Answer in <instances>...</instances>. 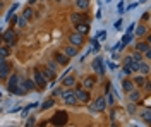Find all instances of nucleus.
Here are the masks:
<instances>
[{
    "instance_id": "f257e3e1",
    "label": "nucleus",
    "mask_w": 151,
    "mask_h": 127,
    "mask_svg": "<svg viewBox=\"0 0 151 127\" xmlns=\"http://www.w3.org/2000/svg\"><path fill=\"white\" fill-rule=\"evenodd\" d=\"M60 98L64 100V103L65 105H69V107H74V105H77L79 101H77V98H76L74 91L70 88H67L65 91H62V95H60Z\"/></svg>"
},
{
    "instance_id": "f03ea898",
    "label": "nucleus",
    "mask_w": 151,
    "mask_h": 127,
    "mask_svg": "<svg viewBox=\"0 0 151 127\" xmlns=\"http://www.w3.org/2000/svg\"><path fill=\"white\" fill-rule=\"evenodd\" d=\"M35 77H33V81H35V84H36L38 89H45L47 88V79L43 77V74H41V70L38 67H35Z\"/></svg>"
},
{
    "instance_id": "7ed1b4c3",
    "label": "nucleus",
    "mask_w": 151,
    "mask_h": 127,
    "mask_svg": "<svg viewBox=\"0 0 151 127\" xmlns=\"http://www.w3.org/2000/svg\"><path fill=\"white\" fill-rule=\"evenodd\" d=\"M89 108H91V112H103L105 108H106V101H105V96L96 98L93 103L89 105Z\"/></svg>"
},
{
    "instance_id": "20e7f679",
    "label": "nucleus",
    "mask_w": 151,
    "mask_h": 127,
    "mask_svg": "<svg viewBox=\"0 0 151 127\" xmlns=\"http://www.w3.org/2000/svg\"><path fill=\"white\" fill-rule=\"evenodd\" d=\"M67 118H69V117H67V113L60 110V112H57L55 115L52 117V124H53V126H65Z\"/></svg>"
},
{
    "instance_id": "39448f33",
    "label": "nucleus",
    "mask_w": 151,
    "mask_h": 127,
    "mask_svg": "<svg viewBox=\"0 0 151 127\" xmlns=\"http://www.w3.org/2000/svg\"><path fill=\"white\" fill-rule=\"evenodd\" d=\"M136 50H137V52H141L146 59H150V57H151L150 41H137V43H136Z\"/></svg>"
},
{
    "instance_id": "423d86ee",
    "label": "nucleus",
    "mask_w": 151,
    "mask_h": 127,
    "mask_svg": "<svg viewBox=\"0 0 151 127\" xmlns=\"http://www.w3.org/2000/svg\"><path fill=\"white\" fill-rule=\"evenodd\" d=\"M4 41L9 45V47H12V45H16V41H17V33L14 29H7L4 31Z\"/></svg>"
},
{
    "instance_id": "0eeeda50",
    "label": "nucleus",
    "mask_w": 151,
    "mask_h": 127,
    "mask_svg": "<svg viewBox=\"0 0 151 127\" xmlns=\"http://www.w3.org/2000/svg\"><path fill=\"white\" fill-rule=\"evenodd\" d=\"M74 95H76V98H77L79 103H88V101H89V93H88V89H84V88H77L74 91Z\"/></svg>"
},
{
    "instance_id": "6e6552de",
    "label": "nucleus",
    "mask_w": 151,
    "mask_h": 127,
    "mask_svg": "<svg viewBox=\"0 0 151 127\" xmlns=\"http://www.w3.org/2000/svg\"><path fill=\"white\" fill-rule=\"evenodd\" d=\"M10 74V64H7L5 57H0V77L5 79Z\"/></svg>"
},
{
    "instance_id": "1a4fd4ad",
    "label": "nucleus",
    "mask_w": 151,
    "mask_h": 127,
    "mask_svg": "<svg viewBox=\"0 0 151 127\" xmlns=\"http://www.w3.org/2000/svg\"><path fill=\"white\" fill-rule=\"evenodd\" d=\"M84 43V36L83 34H79L77 31L72 33V34H69V45H74V47H81Z\"/></svg>"
},
{
    "instance_id": "9d476101",
    "label": "nucleus",
    "mask_w": 151,
    "mask_h": 127,
    "mask_svg": "<svg viewBox=\"0 0 151 127\" xmlns=\"http://www.w3.org/2000/svg\"><path fill=\"white\" fill-rule=\"evenodd\" d=\"M93 70L98 74V76H103L105 74V67H103V60H101V57H96V59L93 60Z\"/></svg>"
},
{
    "instance_id": "9b49d317",
    "label": "nucleus",
    "mask_w": 151,
    "mask_h": 127,
    "mask_svg": "<svg viewBox=\"0 0 151 127\" xmlns=\"http://www.w3.org/2000/svg\"><path fill=\"white\" fill-rule=\"evenodd\" d=\"M74 26H76V31H77L79 34H83V36H86V34L89 33V22H88V21H81V22H77Z\"/></svg>"
},
{
    "instance_id": "f8f14e48",
    "label": "nucleus",
    "mask_w": 151,
    "mask_h": 127,
    "mask_svg": "<svg viewBox=\"0 0 151 127\" xmlns=\"http://www.w3.org/2000/svg\"><path fill=\"white\" fill-rule=\"evenodd\" d=\"M17 83H19V76L17 74H12V76L9 77V83H7V89H9V93L14 95V91H16V88H17Z\"/></svg>"
},
{
    "instance_id": "ddd939ff",
    "label": "nucleus",
    "mask_w": 151,
    "mask_h": 127,
    "mask_svg": "<svg viewBox=\"0 0 151 127\" xmlns=\"http://www.w3.org/2000/svg\"><path fill=\"white\" fill-rule=\"evenodd\" d=\"M53 60H55L58 65H67L69 64V57H67L64 52H57L55 55H53Z\"/></svg>"
},
{
    "instance_id": "4468645a",
    "label": "nucleus",
    "mask_w": 151,
    "mask_h": 127,
    "mask_svg": "<svg viewBox=\"0 0 151 127\" xmlns=\"http://www.w3.org/2000/svg\"><path fill=\"white\" fill-rule=\"evenodd\" d=\"M137 64H139V62H137V60L134 59L132 55H127V57L124 59V65L131 67V69H132V72H136V70H137Z\"/></svg>"
},
{
    "instance_id": "2eb2a0df",
    "label": "nucleus",
    "mask_w": 151,
    "mask_h": 127,
    "mask_svg": "<svg viewBox=\"0 0 151 127\" xmlns=\"http://www.w3.org/2000/svg\"><path fill=\"white\" fill-rule=\"evenodd\" d=\"M28 93V88H26V84H24V81L22 79H19L17 83V88H16V91H14V95H17V96H24Z\"/></svg>"
},
{
    "instance_id": "dca6fc26",
    "label": "nucleus",
    "mask_w": 151,
    "mask_h": 127,
    "mask_svg": "<svg viewBox=\"0 0 151 127\" xmlns=\"http://www.w3.org/2000/svg\"><path fill=\"white\" fill-rule=\"evenodd\" d=\"M127 95H129V101H134V103H139L141 101V91H137L136 88L132 89V91H129Z\"/></svg>"
},
{
    "instance_id": "f3484780",
    "label": "nucleus",
    "mask_w": 151,
    "mask_h": 127,
    "mask_svg": "<svg viewBox=\"0 0 151 127\" xmlns=\"http://www.w3.org/2000/svg\"><path fill=\"white\" fill-rule=\"evenodd\" d=\"M137 72H139V74H142V76H148V74H150V64H148V62H139V64H137Z\"/></svg>"
},
{
    "instance_id": "a211bd4d",
    "label": "nucleus",
    "mask_w": 151,
    "mask_h": 127,
    "mask_svg": "<svg viewBox=\"0 0 151 127\" xmlns=\"http://www.w3.org/2000/svg\"><path fill=\"white\" fill-rule=\"evenodd\" d=\"M94 84H96V77H94V76H88V77L84 79V84H83V88L89 91L91 88H94Z\"/></svg>"
},
{
    "instance_id": "6ab92c4d",
    "label": "nucleus",
    "mask_w": 151,
    "mask_h": 127,
    "mask_svg": "<svg viewBox=\"0 0 151 127\" xmlns=\"http://www.w3.org/2000/svg\"><path fill=\"white\" fill-rule=\"evenodd\" d=\"M62 52H64L67 57L70 59V57H76V55H77V47H74V45H69V47H65Z\"/></svg>"
},
{
    "instance_id": "aec40b11",
    "label": "nucleus",
    "mask_w": 151,
    "mask_h": 127,
    "mask_svg": "<svg viewBox=\"0 0 151 127\" xmlns=\"http://www.w3.org/2000/svg\"><path fill=\"white\" fill-rule=\"evenodd\" d=\"M134 88H136V84L132 83V79H124V81H122V89L125 91V93L132 91Z\"/></svg>"
},
{
    "instance_id": "412c9836",
    "label": "nucleus",
    "mask_w": 151,
    "mask_h": 127,
    "mask_svg": "<svg viewBox=\"0 0 151 127\" xmlns=\"http://www.w3.org/2000/svg\"><path fill=\"white\" fill-rule=\"evenodd\" d=\"M141 118L144 120V124H151V108L150 107H146L141 112Z\"/></svg>"
},
{
    "instance_id": "4be33fe9",
    "label": "nucleus",
    "mask_w": 151,
    "mask_h": 127,
    "mask_svg": "<svg viewBox=\"0 0 151 127\" xmlns=\"http://www.w3.org/2000/svg\"><path fill=\"white\" fill-rule=\"evenodd\" d=\"M146 76H142V74H139V76H134V77H132V83H134V84H136V86H137V88H142V84H144V83H146Z\"/></svg>"
},
{
    "instance_id": "5701e85b",
    "label": "nucleus",
    "mask_w": 151,
    "mask_h": 127,
    "mask_svg": "<svg viewBox=\"0 0 151 127\" xmlns=\"http://www.w3.org/2000/svg\"><path fill=\"white\" fill-rule=\"evenodd\" d=\"M40 70H41L43 77L47 79V81H52V79L55 77V72H53V70H50L48 67H43V69H40Z\"/></svg>"
},
{
    "instance_id": "b1692460",
    "label": "nucleus",
    "mask_w": 151,
    "mask_h": 127,
    "mask_svg": "<svg viewBox=\"0 0 151 127\" xmlns=\"http://www.w3.org/2000/svg\"><path fill=\"white\" fill-rule=\"evenodd\" d=\"M62 84L65 86V88H72L76 84V79L72 77V76H64V79H62Z\"/></svg>"
},
{
    "instance_id": "393cba45",
    "label": "nucleus",
    "mask_w": 151,
    "mask_h": 127,
    "mask_svg": "<svg viewBox=\"0 0 151 127\" xmlns=\"http://www.w3.org/2000/svg\"><path fill=\"white\" fill-rule=\"evenodd\" d=\"M76 5L79 10H88L89 7V0H76Z\"/></svg>"
},
{
    "instance_id": "a878e982",
    "label": "nucleus",
    "mask_w": 151,
    "mask_h": 127,
    "mask_svg": "<svg viewBox=\"0 0 151 127\" xmlns=\"http://www.w3.org/2000/svg\"><path fill=\"white\" fill-rule=\"evenodd\" d=\"M81 21H84V16H81V14H70V22L72 24H77Z\"/></svg>"
},
{
    "instance_id": "bb28decb",
    "label": "nucleus",
    "mask_w": 151,
    "mask_h": 127,
    "mask_svg": "<svg viewBox=\"0 0 151 127\" xmlns=\"http://www.w3.org/2000/svg\"><path fill=\"white\" fill-rule=\"evenodd\" d=\"M53 105H55V100H53V98H50V100H47V101H43L41 110H48V108H52Z\"/></svg>"
},
{
    "instance_id": "cd10ccee",
    "label": "nucleus",
    "mask_w": 151,
    "mask_h": 127,
    "mask_svg": "<svg viewBox=\"0 0 151 127\" xmlns=\"http://www.w3.org/2000/svg\"><path fill=\"white\" fill-rule=\"evenodd\" d=\"M146 33H148V29H146V26H142V24H139V26L136 28V34H137L139 38H141V36H144Z\"/></svg>"
},
{
    "instance_id": "c85d7f7f",
    "label": "nucleus",
    "mask_w": 151,
    "mask_h": 127,
    "mask_svg": "<svg viewBox=\"0 0 151 127\" xmlns=\"http://www.w3.org/2000/svg\"><path fill=\"white\" fill-rule=\"evenodd\" d=\"M105 101H106V107H113V101H115V98L110 91H106V98H105Z\"/></svg>"
},
{
    "instance_id": "c756f323",
    "label": "nucleus",
    "mask_w": 151,
    "mask_h": 127,
    "mask_svg": "<svg viewBox=\"0 0 151 127\" xmlns=\"http://www.w3.org/2000/svg\"><path fill=\"white\" fill-rule=\"evenodd\" d=\"M22 17H26V19H31V17H33V9H31V7H26V9H24V12H22Z\"/></svg>"
},
{
    "instance_id": "7c9ffc66",
    "label": "nucleus",
    "mask_w": 151,
    "mask_h": 127,
    "mask_svg": "<svg viewBox=\"0 0 151 127\" xmlns=\"http://www.w3.org/2000/svg\"><path fill=\"white\" fill-rule=\"evenodd\" d=\"M24 84H26V88L29 89H36V84H35V81L33 79H24Z\"/></svg>"
},
{
    "instance_id": "2f4dec72",
    "label": "nucleus",
    "mask_w": 151,
    "mask_h": 127,
    "mask_svg": "<svg viewBox=\"0 0 151 127\" xmlns=\"http://www.w3.org/2000/svg\"><path fill=\"white\" fill-rule=\"evenodd\" d=\"M9 55H10V50L7 47H0V57H5L7 59Z\"/></svg>"
},
{
    "instance_id": "473e14b6",
    "label": "nucleus",
    "mask_w": 151,
    "mask_h": 127,
    "mask_svg": "<svg viewBox=\"0 0 151 127\" xmlns=\"http://www.w3.org/2000/svg\"><path fill=\"white\" fill-rule=\"evenodd\" d=\"M17 24H19V28H26L28 26V19L21 16V17H17Z\"/></svg>"
},
{
    "instance_id": "72a5a7b5",
    "label": "nucleus",
    "mask_w": 151,
    "mask_h": 127,
    "mask_svg": "<svg viewBox=\"0 0 151 127\" xmlns=\"http://www.w3.org/2000/svg\"><path fill=\"white\" fill-rule=\"evenodd\" d=\"M127 112H129V113H136V103H134V101H131V103H129Z\"/></svg>"
},
{
    "instance_id": "f704fd0d",
    "label": "nucleus",
    "mask_w": 151,
    "mask_h": 127,
    "mask_svg": "<svg viewBox=\"0 0 151 127\" xmlns=\"http://www.w3.org/2000/svg\"><path fill=\"white\" fill-rule=\"evenodd\" d=\"M57 65H58L57 62H50V64H48L47 67L50 69V70H53V72H55V74H57Z\"/></svg>"
},
{
    "instance_id": "c9c22d12",
    "label": "nucleus",
    "mask_w": 151,
    "mask_h": 127,
    "mask_svg": "<svg viewBox=\"0 0 151 127\" xmlns=\"http://www.w3.org/2000/svg\"><path fill=\"white\" fill-rule=\"evenodd\" d=\"M60 95H62V89H60V88L53 89V93H52V96H53V98H58Z\"/></svg>"
},
{
    "instance_id": "e433bc0d",
    "label": "nucleus",
    "mask_w": 151,
    "mask_h": 127,
    "mask_svg": "<svg viewBox=\"0 0 151 127\" xmlns=\"http://www.w3.org/2000/svg\"><path fill=\"white\" fill-rule=\"evenodd\" d=\"M122 72L125 74V76H129V74H132V69H131V67H127V65H124Z\"/></svg>"
},
{
    "instance_id": "4c0bfd02",
    "label": "nucleus",
    "mask_w": 151,
    "mask_h": 127,
    "mask_svg": "<svg viewBox=\"0 0 151 127\" xmlns=\"http://www.w3.org/2000/svg\"><path fill=\"white\" fill-rule=\"evenodd\" d=\"M35 124H36V122H35V117H29L28 120H26V126H35Z\"/></svg>"
},
{
    "instance_id": "58836bf2",
    "label": "nucleus",
    "mask_w": 151,
    "mask_h": 127,
    "mask_svg": "<svg viewBox=\"0 0 151 127\" xmlns=\"http://www.w3.org/2000/svg\"><path fill=\"white\" fill-rule=\"evenodd\" d=\"M91 43H93V48H94V50H100V43H98V41H96L94 38L91 39Z\"/></svg>"
},
{
    "instance_id": "ea45409f",
    "label": "nucleus",
    "mask_w": 151,
    "mask_h": 127,
    "mask_svg": "<svg viewBox=\"0 0 151 127\" xmlns=\"http://www.w3.org/2000/svg\"><path fill=\"white\" fill-rule=\"evenodd\" d=\"M29 110H31V108H29V105H28V107L22 110V117H28V112H29Z\"/></svg>"
},
{
    "instance_id": "a19ab883",
    "label": "nucleus",
    "mask_w": 151,
    "mask_h": 127,
    "mask_svg": "<svg viewBox=\"0 0 151 127\" xmlns=\"http://www.w3.org/2000/svg\"><path fill=\"white\" fill-rule=\"evenodd\" d=\"M119 12H120V14H124V12H125V10H124V2H120V4H119Z\"/></svg>"
},
{
    "instance_id": "79ce46f5",
    "label": "nucleus",
    "mask_w": 151,
    "mask_h": 127,
    "mask_svg": "<svg viewBox=\"0 0 151 127\" xmlns=\"http://www.w3.org/2000/svg\"><path fill=\"white\" fill-rule=\"evenodd\" d=\"M137 5H139V2H136V4H131V5H129L127 9H129V10H132V9H134V7H137Z\"/></svg>"
},
{
    "instance_id": "37998d69",
    "label": "nucleus",
    "mask_w": 151,
    "mask_h": 127,
    "mask_svg": "<svg viewBox=\"0 0 151 127\" xmlns=\"http://www.w3.org/2000/svg\"><path fill=\"white\" fill-rule=\"evenodd\" d=\"M120 26H122V21L119 19L117 22H115V28H117V29H120Z\"/></svg>"
},
{
    "instance_id": "c03bdc74",
    "label": "nucleus",
    "mask_w": 151,
    "mask_h": 127,
    "mask_svg": "<svg viewBox=\"0 0 151 127\" xmlns=\"http://www.w3.org/2000/svg\"><path fill=\"white\" fill-rule=\"evenodd\" d=\"M16 112H21V107H16V108L10 110V113H16Z\"/></svg>"
},
{
    "instance_id": "a18cd8bd",
    "label": "nucleus",
    "mask_w": 151,
    "mask_h": 127,
    "mask_svg": "<svg viewBox=\"0 0 151 127\" xmlns=\"http://www.w3.org/2000/svg\"><path fill=\"white\" fill-rule=\"evenodd\" d=\"M132 31H134V22H132V24H129V29H127V33H132Z\"/></svg>"
},
{
    "instance_id": "49530a36",
    "label": "nucleus",
    "mask_w": 151,
    "mask_h": 127,
    "mask_svg": "<svg viewBox=\"0 0 151 127\" xmlns=\"http://www.w3.org/2000/svg\"><path fill=\"white\" fill-rule=\"evenodd\" d=\"M142 19L148 21V19H150V14H148V12H146V14H142Z\"/></svg>"
},
{
    "instance_id": "de8ad7c7",
    "label": "nucleus",
    "mask_w": 151,
    "mask_h": 127,
    "mask_svg": "<svg viewBox=\"0 0 151 127\" xmlns=\"http://www.w3.org/2000/svg\"><path fill=\"white\" fill-rule=\"evenodd\" d=\"M2 7H4V0H0V9H2Z\"/></svg>"
},
{
    "instance_id": "09e8293b",
    "label": "nucleus",
    "mask_w": 151,
    "mask_h": 127,
    "mask_svg": "<svg viewBox=\"0 0 151 127\" xmlns=\"http://www.w3.org/2000/svg\"><path fill=\"white\" fill-rule=\"evenodd\" d=\"M0 36H2V29H0Z\"/></svg>"
},
{
    "instance_id": "8fccbe9b",
    "label": "nucleus",
    "mask_w": 151,
    "mask_h": 127,
    "mask_svg": "<svg viewBox=\"0 0 151 127\" xmlns=\"http://www.w3.org/2000/svg\"><path fill=\"white\" fill-rule=\"evenodd\" d=\"M106 2H112V0H106Z\"/></svg>"
},
{
    "instance_id": "3c124183",
    "label": "nucleus",
    "mask_w": 151,
    "mask_h": 127,
    "mask_svg": "<svg viewBox=\"0 0 151 127\" xmlns=\"http://www.w3.org/2000/svg\"><path fill=\"white\" fill-rule=\"evenodd\" d=\"M55 2H60V0H55Z\"/></svg>"
}]
</instances>
